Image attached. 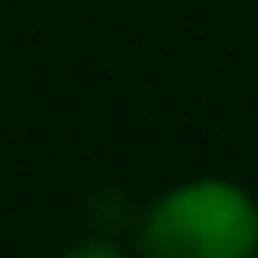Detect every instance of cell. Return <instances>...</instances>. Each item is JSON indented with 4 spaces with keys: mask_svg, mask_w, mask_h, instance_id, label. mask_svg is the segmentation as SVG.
<instances>
[{
    "mask_svg": "<svg viewBox=\"0 0 258 258\" xmlns=\"http://www.w3.org/2000/svg\"><path fill=\"white\" fill-rule=\"evenodd\" d=\"M137 248L148 258H253L258 201L232 179H190L148 206Z\"/></svg>",
    "mask_w": 258,
    "mask_h": 258,
    "instance_id": "6da1fadb",
    "label": "cell"
}]
</instances>
